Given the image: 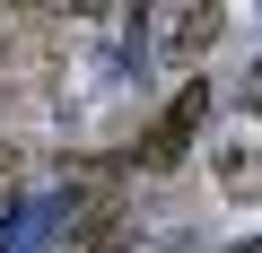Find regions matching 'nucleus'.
<instances>
[{
	"instance_id": "nucleus-1",
	"label": "nucleus",
	"mask_w": 262,
	"mask_h": 253,
	"mask_svg": "<svg viewBox=\"0 0 262 253\" xmlns=\"http://www.w3.org/2000/svg\"><path fill=\"white\" fill-rule=\"evenodd\" d=\"M201 113H210V87L192 79V87H184V96L166 105V122H158L149 140H140V166H149V175H166V166H175V157L192 149V131H201Z\"/></svg>"
},
{
	"instance_id": "nucleus-3",
	"label": "nucleus",
	"mask_w": 262,
	"mask_h": 253,
	"mask_svg": "<svg viewBox=\"0 0 262 253\" xmlns=\"http://www.w3.org/2000/svg\"><path fill=\"white\" fill-rule=\"evenodd\" d=\"M219 27H227V9H184V18H175V35H166V53H175V61H192Z\"/></svg>"
},
{
	"instance_id": "nucleus-2",
	"label": "nucleus",
	"mask_w": 262,
	"mask_h": 253,
	"mask_svg": "<svg viewBox=\"0 0 262 253\" xmlns=\"http://www.w3.org/2000/svg\"><path fill=\"white\" fill-rule=\"evenodd\" d=\"M140 244V218H131L122 201H96L79 227H70V253H131Z\"/></svg>"
}]
</instances>
